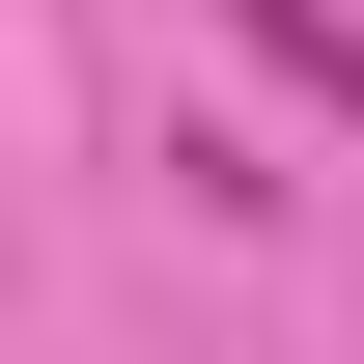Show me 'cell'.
<instances>
[{"instance_id":"obj_1","label":"cell","mask_w":364,"mask_h":364,"mask_svg":"<svg viewBox=\"0 0 364 364\" xmlns=\"http://www.w3.org/2000/svg\"><path fill=\"white\" fill-rule=\"evenodd\" d=\"M225 28H252V56H280L309 112H364V28H336V0H225Z\"/></svg>"}]
</instances>
